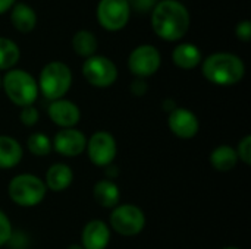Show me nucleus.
<instances>
[{
	"label": "nucleus",
	"mask_w": 251,
	"mask_h": 249,
	"mask_svg": "<svg viewBox=\"0 0 251 249\" xmlns=\"http://www.w3.org/2000/svg\"><path fill=\"white\" fill-rule=\"evenodd\" d=\"M190 12L178 0H160L151 10V28L165 41L181 40L190 28Z\"/></svg>",
	"instance_id": "f257e3e1"
},
{
	"label": "nucleus",
	"mask_w": 251,
	"mask_h": 249,
	"mask_svg": "<svg viewBox=\"0 0 251 249\" xmlns=\"http://www.w3.org/2000/svg\"><path fill=\"white\" fill-rule=\"evenodd\" d=\"M203 76L219 87L238 84L246 75V65L241 57L228 51H218L207 56L201 65Z\"/></svg>",
	"instance_id": "f03ea898"
},
{
	"label": "nucleus",
	"mask_w": 251,
	"mask_h": 249,
	"mask_svg": "<svg viewBox=\"0 0 251 249\" xmlns=\"http://www.w3.org/2000/svg\"><path fill=\"white\" fill-rule=\"evenodd\" d=\"M1 88L7 98L18 107L34 106L38 98V84L35 78L24 69H10L1 78Z\"/></svg>",
	"instance_id": "7ed1b4c3"
},
{
	"label": "nucleus",
	"mask_w": 251,
	"mask_h": 249,
	"mask_svg": "<svg viewBox=\"0 0 251 249\" xmlns=\"http://www.w3.org/2000/svg\"><path fill=\"white\" fill-rule=\"evenodd\" d=\"M38 91L50 101L63 98L72 85V72L63 62H49L40 72Z\"/></svg>",
	"instance_id": "20e7f679"
},
{
	"label": "nucleus",
	"mask_w": 251,
	"mask_h": 249,
	"mask_svg": "<svg viewBox=\"0 0 251 249\" xmlns=\"http://www.w3.org/2000/svg\"><path fill=\"white\" fill-rule=\"evenodd\" d=\"M9 198L19 207H35L38 205L46 194L47 188L44 181L32 173H21L16 175L7 186Z\"/></svg>",
	"instance_id": "39448f33"
},
{
	"label": "nucleus",
	"mask_w": 251,
	"mask_h": 249,
	"mask_svg": "<svg viewBox=\"0 0 251 249\" xmlns=\"http://www.w3.org/2000/svg\"><path fill=\"white\" fill-rule=\"evenodd\" d=\"M110 227L122 236L131 238L140 235L146 227V214L134 204H119L109 217Z\"/></svg>",
	"instance_id": "423d86ee"
},
{
	"label": "nucleus",
	"mask_w": 251,
	"mask_h": 249,
	"mask_svg": "<svg viewBox=\"0 0 251 249\" xmlns=\"http://www.w3.org/2000/svg\"><path fill=\"white\" fill-rule=\"evenodd\" d=\"M82 76L96 88H107L116 82L118 68L109 57L94 54L82 63Z\"/></svg>",
	"instance_id": "0eeeda50"
},
{
	"label": "nucleus",
	"mask_w": 251,
	"mask_h": 249,
	"mask_svg": "<svg viewBox=\"0 0 251 249\" xmlns=\"http://www.w3.org/2000/svg\"><path fill=\"white\" fill-rule=\"evenodd\" d=\"M96 15L101 28L116 32L126 26L131 16V6L126 0H100Z\"/></svg>",
	"instance_id": "6e6552de"
},
{
	"label": "nucleus",
	"mask_w": 251,
	"mask_h": 249,
	"mask_svg": "<svg viewBox=\"0 0 251 249\" xmlns=\"http://www.w3.org/2000/svg\"><path fill=\"white\" fill-rule=\"evenodd\" d=\"M162 65L160 51L151 44H141L135 47L128 57V69L137 78L146 79L153 76Z\"/></svg>",
	"instance_id": "1a4fd4ad"
},
{
	"label": "nucleus",
	"mask_w": 251,
	"mask_h": 249,
	"mask_svg": "<svg viewBox=\"0 0 251 249\" xmlns=\"http://www.w3.org/2000/svg\"><path fill=\"white\" fill-rule=\"evenodd\" d=\"M87 156L97 167H107L113 163L118 145L115 136L107 131H97L87 139Z\"/></svg>",
	"instance_id": "9d476101"
},
{
	"label": "nucleus",
	"mask_w": 251,
	"mask_h": 249,
	"mask_svg": "<svg viewBox=\"0 0 251 249\" xmlns=\"http://www.w3.org/2000/svg\"><path fill=\"white\" fill-rule=\"evenodd\" d=\"M51 145L53 150L63 157H78L85 151L87 138L76 128L60 129L54 135Z\"/></svg>",
	"instance_id": "9b49d317"
},
{
	"label": "nucleus",
	"mask_w": 251,
	"mask_h": 249,
	"mask_svg": "<svg viewBox=\"0 0 251 249\" xmlns=\"http://www.w3.org/2000/svg\"><path fill=\"white\" fill-rule=\"evenodd\" d=\"M168 126L172 134L181 139H191L200 131V122L197 116L185 107H175L169 113Z\"/></svg>",
	"instance_id": "f8f14e48"
},
{
	"label": "nucleus",
	"mask_w": 251,
	"mask_h": 249,
	"mask_svg": "<svg viewBox=\"0 0 251 249\" xmlns=\"http://www.w3.org/2000/svg\"><path fill=\"white\" fill-rule=\"evenodd\" d=\"M49 117L50 120L57 125L60 129L75 128L78 122L81 120V110L79 107L66 98H59L50 103L49 106Z\"/></svg>",
	"instance_id": "ddd939ff"
},
{
	"label": "nucleus",
	"mask_w": 251,
	"mask_h": 249,
	"mask_svg": "<svg viewBox=\"0 0 251 249\" xmlns=\"http://www.w3.org/2000/svg\"><path fill=\"white\" fill-rule=\"evenodd\" d=\"M110 244V227L103 220H90L81 233L84 249H106Z\"/></svg>",
	"instance_id": "4468645a"
},
{
	"label": "nucleus",
	"mask_w": 251,
	"mask_h": 249,
	"mask_svg": "<svg viewBox=\"0 0 251 249\" xmlns=\"http://www.w3.org/2000/svg\"><path fill=\"white\" fill-rule=\"evenodd\" d=\"M74 170L65 163H54L46 172L44 185L53 192H63L72 185Z\"/></svg>",
	"instance_id": "2eb2a0df"
},
{
	"label": "nucleus",
	"mask_w": 251,
	"mask_h": 249,
	"mask_svg": "<svg viewBox=\"0 0 251 249\" xmlns=\"http://www.w3.org/2000/svg\"><path fill=\"white\" fill-rule=\"evenodd\" d=\"M172 60L175 66L184 70H190L197 68L203 62V56L200 48L191 43H181L172 51Z\"/></svg>",
	"instance_id": "dca6fc26"
},
{
	"label": "nucleus",
	"mask_w": 251,
	"mask_h": 249,
	"mask_svg": "<svg viewBox=\"0 0 251 249\" xmlns=\"http://www.w3.org/2000/svg\"><path fill=\"white\" fill-rule=\"evenodd\" d=\"M24 150L18 139L9 135H0V169L9 170L19 164Z\"/></svg>",
	"instance_id": "f3484780"
},
{
	"label": "nucleus",
	"mask_w": 251,
	"mask_h": 249,
	"mask_svg": "<svg viewBox=\"0 0 251 249\" xmlns=\"http://www.w3.org/2000/svg\"><path fill=\"white\" fill-rule=\"evenodd\" d=\"M93 197L96 203L103 208H115L121 201V191L118 185L110 179H101L96 182L93 188Z\"/></svg>",
	"instance_id": "a211bd4d"
},
{
	"label": "nucleus",
	"mask_w": 251,
	"mask_h": 249,
	"mask_svg": "<svg viewBox=\"0 0 251 249\" xmlns=\"http://www.w3.org/2000/svg\"><path fill=\"white\" fill-rule=\"evenodd\" d=\"M10 21L16 31L22 34L31 32L37 25V13L26 3H15L10 9Z\"/></svg>",
	"instance_id": "6ab92c4d"
},
{
	"label": "nucleus",
	"mask_w": 251,
	"mask_h": 249,
	"mask_svg": "<svg viewBox=\"0 0 251 249\" xmlns=\"http://www.w3.org/2000/svg\"><path fill=\"white\" fill-rule=\"evenodd\" d=\"M210 164L219 172H229L238 164V156L231 145H219L210 154Z\"/></svg>",
	"instance_id": "aec40b11"
},
{
	"label": "nucleus",
	"mask_w": 251,
	"mask_h": 249,
	"mask_svg": "<svg viewBox=\"0 0 251 249\" xmlns=\"http://www.w3.org/2000/svg\"><path fill=\"white\" fill-rule=\"evenodd\" d=\"M72 48L78 56L88 59L97 53L99 43H97V38L93 32H90L87 29H79L72 37Z\"/></svg>",
	"instance_id": "412c9836"
},
{
	"label": "nucleus",
	"mask_w": 251,
	"mask_h": 249,
	"mask_svg": "<svg viewBox=\"0 0 251 249\" xmlns=\"http://www.w3.org/2000/svg\"><path fill=\"white\" fill-rule=\"evenodd\" d=\"M21 57V50L15 41L0 37V70H10L16 66Z\"/></svg>",
	"instance_id": "4be33fe9"
},
{
	"label": "nucleus",
	"mask_w": 251,
	"mask_h": 249,
	"mask_svg": "<svg viewBox=\"0 0 251 249\" xmlns=\"http://www.w3.org/2000/svg\"><path fill=\"white\" fill-rule=\"evenodd\" d=\"M28 151L35 157H46L53 150L51 139L43 132H34L26 139Z\"/></svg>",
	"instance_id": "5701e85b"
},
{
	"label": "nucleus",
	"mask_w": 251,
	"mask_h": 249,
	"mask_svg": "<svg viewBox=\"0 0 251 249\" xmlns=\"http://www.w3.org/2000/svg\"><path fill=\"white\" fill-rule=\"evenodd\" d=\"M19 119H21L22 125L31 128V126L37 125V122H38V119H40V113H38L37 107H34V106H26V107H22V109H21Z\"/></svg>",
	"instance_id": "b1692460"
},
{
	"label": "nucleus",
	"mask_w": 251,
	"mask_h": 249,
	"mask_svg": "<svg viewBox=\"0 0 251 249\" xmlns=\"http://www.w3.org/2000/svg\"><path fill=\"white\" fill-rule=\"evenodd\" d=\"M12 233H13L12 223L6 216V213L0 210V247H3L12 239Z\"/></svg>",
	"instance_id": "393cba45"
},
{
	"label": "nucleus",
	"mask_w": 251,
	"mask_h": 249,
	"mask_svg": "<svg viewBox=\"0 0 251 249\" xmlns=\"http://www.w3.org/2000/svg\"><path fill=\"white\" fill-rule=\"evenodd\" d=\"M237 156H238V160H241L246 166H250L251 164V136L250 135H246L238 147H237Z\"/></svg>",
	"instance_id": "a878e982"
},
{
	"label": "nucleus",
	"mask_w": 251,
	"mask_h": 249,
	"mask_svg": "<svg viewBox=\"0 0 251 249\" xmlns=\"http://www.w3.org/2000/svg\"><path fill=\"white\" fill-rule=\"evenodd\" d=\"M235 35L238 40L244 41V43H249L251 38V23L250 21H243L237 25L235 28Z\"/></svg>",
	"instance_id": "bb28decb"
},
{
	"label": "nucleus",
	"mask_w": 251,
	"mask_h": 249,
	"mask_svg": "<svg viewBox=\"0 0 251 249\" xmlns=\"http://www.w3.org/2000/svg\"><path fill=\"white\" fill-rule=\"evenodd\" d=\"M156 3H157V0H132L129 3V6H131V9L134 7L138 12H149V10H153Z\"/></svg>",
	"instance_id": "cd10ccee"
},
{
	"label": "nucleus",
	"mask_w": 251,
	"mask_h": 249,
	"mask_svg": "<svg viewBox=\"0 0 251 249\" xmlns=\"http://www.w3.org/2000/svg\"><path fill=\"white\" fill-rule=\"evenodd\" d=\"M131 91H132L134 95H138V97L144 95L147 92V82L144 79H141V78H137L131 84Z\"/></svg>",
	"instance_id": "c85d7f7f"
},
{
	"label": "nucleus",
	"mask_w": 251,
	"mask_h": 249,
	"mask_svg": "<svg viewBox=\"0 0 251 249\" xmlns=\"http://www.w3.org/2000/svg\"><path fill=\"white\" fill-rule=\"evenodd\" d=\"M15 4V0H0V15L10 10Z\"/></svg>",
	"instance_id": "c756f323"
},
{
	"label": "nucleus",
	"mask_w": 251,
	"mask_h": 249,
	"mask_svg": "<svg viewBox=\"0 0 251 249\" xmlns=\"http://www.w3.org/2000/svg\"><path fill=\"white\" fill-rule=\"evenodd\" d=\"M66 249H84L81 245H78V244H72V245H69Z\"/></svg>",
	"instance_id": "7c9ffc66"
},
{
	"label": "nucleus",
	"mask_w": 251,
	"mask_h": 249,
	"mask_svg": "<svg viewBox=\"0 0 251 249\" xmlns=\"http://www.w3.org/2000/svg\"><path fill=\"white\" fill-rule=\"evenodd\" d=\"M222 249H240V248H237V247H226V248H222Z\"/></svg>",
	"instance_id": "2f4dec72"
},
{
	"label": "nucleus",
	"mask_w": 251,
	"mask_h": 249,
	"mask_svg": "<svg viewBox=\"0 0 251 249\" xmlns=\"http://www.w3.org/2000/svg\"><path fill=\"white\" fill-rule=\"evenodd\" d=\"M0 88H1V76H0Z\"/></svg>",
	"instance_id": "473e14b6"
},
{
	"label": "nucleus",
	"mask_w": 251,
	"mask_h": 249,
	"mask_svg": "<svg viewBox=\"0 0 251 249\" xmlns=\"http://www.w3.org/2000/svg\"><path fill=\"white\" fill-rule=\"evenodd\" d=\"M126 1H128V3H131V1H132V0H126Z\"/></svg>",
	"instance_id": "72a5a7b5"
}]
</instances>
